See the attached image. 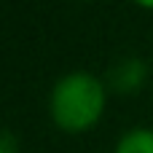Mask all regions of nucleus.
<instances>
[{
  "label": "nucleus",
  "instance_id": "f257e3e1",
  "mask_svg": "<svg viewBox=\"0 0 153 153\" xmlns=\"http://www.w3.org/2000/svg\"><path fill=\"white\" fill-rule=\"evenodd\" d=\"M105 110V86L89 73L65 75L51 94V116L67 132H83Z\"/></svg>",
  "mask_w": 153,
  "mask_h": 153
},
{
  "label": "nucleus",
  "instance_id": "f03ea898",
  "mask_svg": "<svg viewBox=\"0 0 153 153\" xmlns=\"http://www.w3.org/2000/svg\"><path fill=\"white\" fill-rule=\"evenodd\" d=\"M116 153H153V132H148V129L129 132L118 143V151Z\"/></svg>",
  "mask_w": 153,
  "mask_h": 153
},
{
  "label": "nucleus",
  "instance_id": "7ed1b4c3",
  "mask_svg": "<svg viewBox=\"0 0 153 153\" xmlns=\"http://www.w3.org/2000/svg\"><path fill=\"white\" fill-rule=\"evenodd\" d=\"M143 73H145L143 62H140V59H129V62H126V65H121V70L116 73L118 89H134V86L140 83Z\"/></svg>",
  "mask_w": 153,
  "mask_h": 153
},
{
  "label": "nucleus",
  "instance_id": "20e7f679",
  "mask_svg": "<svg viewBox=\"0 0 153 153\" xmlns=\"http://www.w3.org/2000/svg\"><path fill=\"white\" fill-rule=\"evenodd\" d=\"M19 145H16V137L8 134V132H0V153H16Z\"/></svg>",
  "mask_w": 153,
  "mask_h": 153
},
{
  "label": "nucleus",
  "instance_id": "39448f33",
  "mask_svg": "<svg viewBox=\"0 0 153 153\" xmlns=\"http://www.w3.org/2000/svg\"><path fill=\"white\" fill-rule=\"evenodd\" d=\"M140 5H148V8H153V0H137Z\"/></svg>",
  "mask_w": 153,
  "mask_h": 153
}]
</instances>
